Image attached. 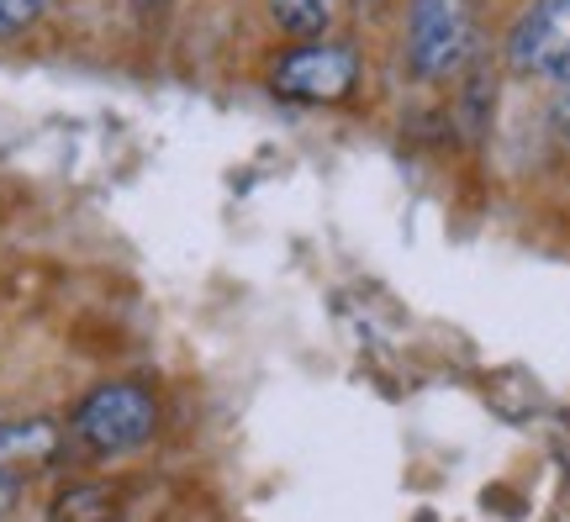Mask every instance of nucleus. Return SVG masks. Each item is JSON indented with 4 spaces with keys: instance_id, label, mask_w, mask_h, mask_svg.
<instances>
[{
    "instance_id": "20e7f679",
    "label": "nucleus",
    "mask_w": 570,
    "mask_h": 522,
    "mask_svg": "<svg viewBox=\"0 0 570 522\" xmlns=\"http://www.w3.org/2000/svg\"><path fill=\"white\" fill-rule=\"evenodd\" d=\"M512 69L570 80V0H533L512 32Z\"/></svg>"
},
{
    "instance_id": "f257e3e1",
    "label": "nucleus",
    "mask_w": 570,
    "mask_h": 522,
    "mask_svg": "<svg viewBox=\"0 0 570 522\" xmlns=\"http://www.w3.org/2000/svg\"><path fill=\"white\" fill-rule=\"evenodd\" d=\"M154 427H159V406L154 396L132 381H117V385H101V391H90L75 412V433H80L85 449H96V454H132L142 443L154 439Z\"/></svg>"
},
{
    "instance_id": "6e6552de",
    "label": "nucleus",
    "mask_w": 570,
    "mask_h": 522,
    "mask_svg": "<svg viewBox=\"0 0 570 522\" xmlns=\"http://www.w3.org/2000/svg\"><path fill=\"white\" fill-rule=\"evenodd\" d=\"M48 0H0V38H21L42 17Z\"/></svg>"
},
{
    "instance_id": "f03ea898",
    "label": "nucleus",
    "mask_w": 570,
    "mask_h": 522,
    "mask_svg": "<svg viewBox=\"0 0 570 522\" xmlns=\"http://www.w3.org/2000/svg\"><path fill=\"white\" fill-rule=\"evenodd\" d=\"M470 48L465 0H412L407 59L417 80H449Z\"/></svg>"
},
{
    "instance_id": "0eeeda50",
    "label": "nucleus",
    "mask_w": 570,
    "mask_h": 522,
    "mask_svg": "<svg viewBox=\"0 0 570 522\" xmlns=\"http://www.w3.org/2000/svg\"><path fill=\"white\" fill-rule=\"evenodd\" d=\"M269 11L281 21L291 38H323L327 27H333V0H269Z\"/></svg>"
},
{
    "instance_id": "7ed1b4c3",
    "label": "nucleus",
    "mask_w": 570,
    "mask_h": 522,
    "mask_svg": "<svg viewBox=\"0 0 570 522\" xmlns=\"http://www.w3.org/2000/svg\"><path fill=\"white\" fill-rule=\"evenodd\" d=\"M360 80V63L348 48H333V42H306L296 53H285L275 63V96L285 101H306V106H333L344 101Z\"/></svg>"
},
{
    "instance_id": "9d476101",
    "label": "nucleus",
    "mask_w": 570,
    "mask_h": 522,
    "mask_svg": "<svg viewBox=\"0 0 570 522\" xmlns=\"http://www.w3.org/2000/svg\"><path fill=\"white\" fill-rule=\"evenodd\" d=\"M164 6H169V0H132V11H138V17H154V11H164Z\"/></svg>"
},
{
    "instance_id": "39448f33",
    "label": "nucleus",
    "mask_w": 570,
    "mask_h": 522,
    "mask_svg": "<svg viewBox=\"0 0 570 522\" xmlns=\"http://www.w3.org/2000/svg\"><path fill=\"white\" fill-rule=\"evenodd\" d=\"M59 449V427L48 417H21V422H0V470L11 464H38Z\"/></svg>"
},
{
    "instance_id": "1a4fd4ad",
    "label": "nucleus",
    "mask_w": 570,
    "mask_h": 522,
    "mask_svg": "<svg viewBox=\"0 0 570 522\" xmlns=\"http://www.w3.org/2000/svg\"><path fill=\"white\" fill-rule=\"evenodd\" d=\"M17 496H21V481H17V470H0V518L17 506Z\"/></svg>"
},
{
    "instance_id": "423d86ee",
    "label": "nucleus",
    "mask_w": 570,
    "mask_h": 522,
    "mask_svg": "<svg viewBox=\"0 0 570 522\" xmlns=\"http://www.w3.org/2000/svg\"><path fill=\"white\" fill-rule=\"evenodd\" d=\"M48 522H117V496L106 485H69L53 496Z\"/></svg>"
}]
</instances>
